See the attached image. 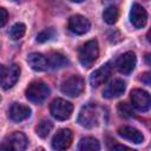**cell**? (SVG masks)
<instances>
[{
  "label": "cell",
  "mask_w": 151,
  "mask_h": 151,
  "mask_svg": "<svg viewBox=\"0 0 151 151\" xmlns=\"http://www.w3.org/2000/svg\"><path fill=\"white\" fill-rule=\"evenodd\" d=\"M8 20V13L4 7H0V27H2Z\"/></svg>",
  "instance_id": "cell-25"
},
{
  "label": "cell",
  "mask_w": 151,
  "mask_h": 151,
  "mask_svg": "<svg viewBox=\"0 0 151 151\" xmlns=\"http://www.w3.org/2000/svg\"><path fill=\"white\" fill-rule=\"evenodd\" d=\"M136 63H137V58L136 54L132 51H127L125 53H123L116 63V66L118 68V71L123 74H130L134 67H136Z\"/></svg>",
  "instance_id": "cell-8"
},
{
  "label": "cell",
  "mask_w": 151,
  "mask_h": 151,
  "mask_svg": "<svg viewBox=\"0 0 151 151\" xmlns=\"http://www.w3.org/2000/svg\"><path fill=\"white\" fill-rule=\"evenodd\" d=\"M70 1H72V2H81L84 0H70Z\"/></svg>",
  "instance_id": "cell-28"
},
{
  "label": "cell",
  "mask_w": 151,
  "mask_h": 151,
  "mask_svg": "<svg viewBox=\"0 0 151 151\" xmlns=\"http://www.w3.org/2000/svg\"><path fill=\"white\" fill-rule=\"evenodd\" d=\"M19 76H20V67H19L17 64H12V65L6 70L4 80H2V83H1L2 87H4L5 90H8V88L13 87V86L15 85V83L18 81Z\"/></svg>",
  "instance_id": "cell-15"
},
{
  "label": "cell",
  "mask_w": 151,
  "mask_h": 151,
  "mask_svg": "<svg viewBox=\"0 0 151 151\" xmlns=\"http://www.w3.org/2000/svg\"><path fill=\"white\" fill-rule=\"evenodd\" d=\"M27 63L28 65L34 70V71H38V72H41V71H45L47 70L48 67V64H47V59L44 54L41 53H38V52H32L27 55Z\"/></svg>",
  "instance_id": "cell-16"
},
{
  "label": "cell",
  "mask_w": 151,
  "mask_h": 151,
  "mask_svg": "<svg viewBox=\"0 0 151 151\" xmlns=\"http://www.w3.org/2000/svg\"><path fill=\"white\" fill-rule=\"evenodd\" d=\"M78 123L79 125L84 127H94L99 123V109L97 104L90 103L81 107L79 116H78Z\"/></svg>",
  "instance_id": "cell-2"
},
{
  "label": "cell",
  "mask_w": 151,
  "mask_h": 151,
  "mask_svg": "<svg viewBox=\"0 0 151 151\" xmlns=\"http://www.w3.org/2000/svg\"><path fill=\"white\" fill-rule=\"evenodd\" d=\"M5 73H6V68L4 67V65H1V64H0V84H1V83H2V80H4Z\"/></svg>",
  "instance_id": "cell-27"
},
{
  "label": "cell",
  "mask_w": 151,
  "mask_h": 151,
  "mask_svg": "<svg viewBox=\"0 0 151 151\" xmlns=\"http://www.w3.org/2000/svg\"><path fill=\"white\" fill-rule=\"evenodd\" d=\"M25 94L29 101L34 104H41L50 96V87L44 81L35 80L27 86Z\"/></svg>",
  "instance_id": "cell-3"
},
{
  "label": "cell",
  "mask_w": 151,
  "mask_h": 151,
  "mask_svg": "<svg viewBox=\"0 0 151 151\" xmlns=\"http://www.w3.org/2000/svg\"><path fill=\"white\" fill-rule=\"evenodd\" d=\"M73 133L70 129H60L52 138V147L54 150H66L72 143Z\"/></svg>",
  "instance_id": "cell-9"
},
{
  "label": "cell",
  "mask_w": 151,
  "mask_h": 151,
  "mask_svg": "<svg viewBox=\"0 0 151 151\" xmlns=\"http://www.w3.org/2000/svg\"><path fill=\"white\" fill-rule=\"evenodd\" d=\"M130 21L136 28H143L147 21V13L139 4H133L130 11Z\"/></svg>",
  "instance_id": "cell-11"
},
{
  "label": "cell",
  "mask_w": 151,
  "mask_h": 151,
  "mask_svg": "<svg viewBox=\"0 0 151 151\" xmlns=\"http://www.w3.org/2000/svg\"><path fill=\"white\" fill-rule=\"evenodd\" d=\"M118 111L124 116V117H131L132 116V110L126 103H119L118 105Z\"/></svg>",
  "instance_id": "cell-24"
},
{
  "label": "cell",
  "mask_w": 151,
  "mask_h": 151,
  "mask_svg": "<svg viewBox=\"0 0 151 151\" xmlns=\"http://www.w3.org/2000/svg\"><path fill=\"white\" fill-rule=\"evenodd\" d=\"M84 85V79L78 74H73L63 81L61 92L68 97H78L83 93Z\"/></svg>",
  "instance_id": "cell-4"
},
{
  "label": "cell",
  "mask_w": 151,
  "mask_h": 151,
  "mask_svg": "<svg viewBox=\"0 0 151 151\" xmlns=\"http://www.w3.org/2000/svg\"><path fill=\"white\" fill-rule=\"evenodd\" d=\"M31 116V109L26 105L19 104V103H13L8 110V117L11 120L19 123L25 119H27Z\"/></svg>",
  "instance_id": "cell-13"
},
{
  "label": "cell",
  "mask_w": 151,
  "mask_h": 151,
  "mask_svg": "<svg viewBox=\"0 0 151 151\" xmlns=\"http://www.w3.org/2000/svg\"><path fill=\"white\" fill-rule=\"evenodd\" d=\"M25 32H26V26L25 24L22 22H17L14 24L12 27H11V31H9V35L13 40H19L20 38H22L25 35Z\"/></svg>",
  "instance_id": "cell-22"
},
{
  "label": "cell",
  "mask_w": 151,
  "mask_h": 151,
  "mask_svg": "<svg viewBox=\"0 0 151 151\" xmlns=\"http://www.w3.org/2000/svg\"><path fill=\"white\" fill-rule=\"evenodd\" d=\"M78 57H79L80 64L84 67L90 68L99 57L98 41L96 39H92V40L86 41L84 45H81V47L79 48V52H78Z\"/></svg>",
  "instance_id": "cell-1"
},
{
  "label": "cell",
  "mask_w": 151,
  "mask_h": 151,
  "mask_svg": "<svg viewBox=\"0 0 151 151\" xmlns=\"http://www.w3.org/2000/svg\"><path fill=\"white\" fill-rule=\"evenodd\" d=\"M0 100H1V97H0Z\"/></svg>",
  "instance_id": "cell-29"
},
{
  "label": "cell",
  "mask_w": 151,
  "mask_h": 151,
  "mask_svg": "<svg viewBox=\"0 0 151 151\" xmlns=\"http://www.w3.org/2000/svg\"><path fill=\"white\" fill-rule=\"evenodd\" d=\"M46 59H47L48 67L54 68V70L55 68H61V67H64L68 64L67 58L60 52H50L47 54Z\"/></svg>",
  "instance_id": "cell-18"
},
{
  "label": "cell",
  "mask_w": 151,
  "mask_h": 151,
  "mask_svg": "<svg viewBox=\"0 0 151 151\" xmlns=\"http://www.w3.org/2000/svg\"><path fill=\"white\" fill-rule=\"evenodd\" d=\"M54 35H55V31L53 28H46L37 35V41L38 42H45V41H48L52 38H54Z\"/></svg>",
  "instance_id": "cell-23"
},
{
  "label": "cell",
  "mask_w": 151,
  "mask_h": 151,
  "mask_svg": "<svg viewBox=\"0 0 151 151\" xmlns=\"http://www.w3.org/2000/svg\"><path fill=\"white\" fill-rule=\"evenodd\" d=\"M126 88V84L125 81H123L122 79H114L113 81H111L103 91V97L107 98V99H112V98H117L119 96H122L125 92Z\"/></svg>",
  "instance_id": "cell-14"
},
{
  "label": "cell",
  "mask_w": 151,
  "mask_h": 151,
  "mask_svg": "<svg viewBox=\"0 0 151 151\" xmlns=\"http://www.w3.org/2000/svg\"><path fill=\"white\" fill-rule=\"evenodd\" d=\"M68 29L76 34H85L90 31L91 28V24L88 21L87 18H85L84 15H80V14H76V15H72L70 19H68Z\"/></svg>",
  "instance_id": "cell-10"
},
{
  "label": "cell",
  "mask_w": 151,
  "mask_h": 151,
  "mask_svg": "<svg viewBox=\"0 0 151 151\" xmlns=\"http://www.w3.org/2000/svg\"><path fill=\"white\" fill-rule=\"evenodd\" d=\"M140 80H142V81H144L146 85H150V73H149V72L143 73V74H142V77H140Z\"/></svg>",
  "instance_id": "cell-26"
},
{
  "label": "cell",
  "mask_w": 151,
  "mask_h": 151,
  "mask_svg": "<svg viewBox=\"0 0 151 151\" xmlns=\"http://www.w3.org/2000/svg\"><path fill=\"white\" fill-rule=\"evenodd\" d=\"M118 17H119V9L117 6H113V5L107 6L103 12V19L109 25L116 24L118 20Z\"/></svg>",
  "instance_id": "cell-20"
},
{
  "label": "cell",
  "mask_w": 151,
  "mask_h": 151,
  "mask_svg": "<svg viewBox=\"0 0 151 151\" xmlns=\"http://www.w3.org/2000/svg\"><path fill=\"white\" fill-rule=\"evenodd\" d=\"M27 137L22 132H13L7 136L0 145L1 150H15L22 151L27 147Z\"/></svg>",
  "instance_id": "cell-6"
},
{
  "label": "cell",
  "mask_w": 151,
  "mask_h": 151,
  "mask_svg": "<svg viewBox=\"0 0 151 151\" xmlns=\"http://www.w3.org/2000/svg\"><path fill=\"white\" fill-rule=\"evenodd\" d=\"M111 72H112V64L111 63L104 64L103 66H100L98 70H96L91 74V77H90L91 85L93 87H98V86L103 85L109 79V77L111 76Z\"/></svg>",
  "instance_id": "cell-12"
},
{
  "label": "cell",
  "mask_w": 151,
  "mask_h": 151,
  "mask_svg": "<svg viewBox=\"0 0 151 151\" xmlns=\"http://www.w3.org/2000/svg\"><path fill=\"white\" fill-rule=\"evenodd\" d=\"M53 129V124L52 122H50L48 119H41L38 125L35 126V133L40 137V138H46L50 132L52 131Z\"/></svg>",
  "instance_id": "cell-21"
},
{
  "label": "cell",
  "mask_w": 151,
  "mask_h": 151,
  "mask_svg": "<svg viewBox=\"0 0 151 151\" xmlns=\"http://www.w3.org/2000/svg\"><path fill=\"white\" fill-rule=\"evenodd\" d=\"M99 149V142L93 137H84L78 144V150L80 151H98Z\"/></svg>",
  "instance_id": "cell-19"
},
{
  "label": "cell",
  "mask_w": 151,
  "mask_h": 151,
  "mask_svg": "<svg viewBox=\"0 0 151 151\" xmlns=\"http://www.w3.org/2000/svg\"><path fill=\"white\" fill-rule=\"evenodd\" d=\"M130 99L132 103V106L142 112H145L150 109V104H151V98L150 94L140 88H134L131 91L130 94Z\"/></svg>",
  "instance_id": "cell-7"
},
{
  "label": "cell",
  "mask_w": 151,
  "mask_h": 151,
  "mask_svg": "<svg viewBox=\"0 0 151 151\" xmlns=\"http://www.w3.org/2000/svg\"><path fill=\"white\" fill-rule=\"evenodd\" d=\"M73 111V105L61 98L54 99L50 105V112L51 114L58 119V120H66L71 117Z\"/></svg>",
  "instance_id": "cell-5"
},
{
  "label": "cell",
  "mask_w": 151,
  "mask_h": 151,
  "mask_svg": "<svg viewBox=\"0 0 151 151\" xmlns=\"http://www.w3.org/2000/svg\"><path fill=\"white\" fill-rule=\"evenodd\" d=\"M118 134L120 137L127 139V140H131V142L136 143V144H139L144 140L143 133L139 130H137L132 126H122V127H119L118 129Z\"/></svg>",
  "instance_id": "cell-17"
}]
</instances>
